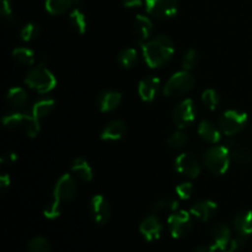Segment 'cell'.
<instances>
[{"instance_id":"9c48e42d","label":"cell","mask_w":252,"mask_h":252,"mask_svg":"<svg viewBox=\"0 0 252 252\" xmlns=\"http://www.w3.org/2000/svg\"><path fill=\"white\" fill-rule=\"evenodd\" d=\"M147 11L159 20L171 19L179 11V0H144Z\"/></svg>"},{"instance_id":"ee69618b","label":"cell","mask_w":252,"mask_h":252,"mask_svg":"<svg viewBox=\"0 0 252 252\" xmlns=\"http://www.w3.org/2000/svg\"><path fill=\"white\" fill-rule=\"evenodd\" d=\"M219 252H230V251H228V250H219Z\"/></svg>"},{"instance_id":"1f68e13d","label":"cell","mask_w":252,"mask_h":252,"mask_svg":"<svg viewBox=\"0 0 252 252\" xmlns=\"http://www.w3.org/2000/svg\"><path fill=\"white\" fill-rule=\"evenodd\" d=\"M189 134H187L186 132H184L182 129H180L170 135V138L167 139V145H169V148H171V149L174 150L182 149V148L189 143Z\"/></svg>"},{"instance_id":"d6a6232c","label":"cell","mask_w":252,"mask_h":252,"mask_svg":"<svg viewBox=\"0 0 252 252\" xmlns=\"http://www.w3.org/2000/svg\"><path fill=\"white\" fill-rule=\"evenodd\" d=\"M39 34H41V27L36 22H29L20 31V37L25 42L33 41L37 37H39Z\"/></svg>"},{"instance_id":"30bf717a","label":"cell","mask_w":252,"mask_h":252,"mask_svg":"<svg viewBox=\"0 0 252 252\" xmlns=\"http://www.w3.org/2000/svg\"><path fill=\"white\" fill-rule=\"evenodd\" d=\"M175 169L189 179H196L201 174V162L193 153H182L175 160Z\"/></svg>"},{"instance_id":"603a6c76","label":"cell","mask_w":252,"mask_h":252,"mask_svg":"<svg viewBox=\"0 0 252 252\" xmlns=\"http://www.w3.org/2000/svg\"><path fill=\"white\" fill-rule=\"evenodd\" d=\"M71 172L75 179L80 180L81 182H90L94 179V171L90 164L84 158H76L71 162Z\"/></svg>"},{"instance_id":"74e56055","label":"cell","mask_w":252,"mask_h":252,"mask_svg":"<svg viewBox=\"0 0 252 252\" xmlns=\"http://www.w3.org/2000/svg\"><path fill=\"white\" fill-rule=\"evenodd\" d=\"M245 244H246V238L239 235L238 238L231 239L230 244H229V246L226 250L230 251V252H239V251L243 250L244 246H245Z\"/></svg>"},{"instance_id":"7bdbcfd3","label":"cell","mask_w":252,"mask_h":252,"mask_svg":"<svg viewBox=\"0 0 252 252\" xmlns=\"http://www.w3.org/2000/svg\"><path fill=\"white\" fill-rule=\"evenodd\" d=\"M143 1L144 0H122V4L125 5L126 7H137V6H140V5L143 4Z\"/></svg>"},{"instance_id":"8d00e7d4","label":"cell","mask_w":252,"mask_h":252,"mask_svg":"<svg viewBox=\"0 0 252 252\" xmlns=\"http://www.w3.org/2000/svg\"><path fill=\"white\" fill-rule=\"evenodd\" d=\"M193 185L191 182H184L176 187V194L181 199H189L193 193Z\"/></svg>"},{"instance_id":"9a60e30c","label":"cell","mask_w":252,"mask_h":252,"mask_svg":"<svg viewBox=\"0 0 252 252\" xmlns=\"http://www.w3.org/2000/svg\"><path fill=\"white\" fill-rule=\"evenodd\" d=\"M217 209H218V206L216 202L211 201V199H201L192 204L189 213L201 221H208L213 218Z\"/></svg>"},{"instance_id":"52a82bcc","label":"cell","mask_w":252,"mask_h":252,"mask_svg":"<svg viewBox=\"0 0 252 252\" xmlns=\"http://www.w3.org/2000/svg\"><path fill=\"white\" fill-rule=\"evenodd\" d=\"M192 214L186 211H176L167 219L169 231L174 239H182L192 230Z\"/></svg>"},{"instance_id":"e0dca14e","label":"cell","mask_w":252,"mask_h":252,"mask_svg":"<svg viewBox=\"0 0 252 252\" xmlns=\"http://www.w3.org/2000/svg\"><path fill=\"white\" fill-rule=\"evenodd\" d=\"M133 30H134V34L137 37L138 43H145L147 41H149L150 36H152V20L145 16V15H137L134 19V24H133Z\"/></svg>"},{"instance_id":"7402d4cb","label":"cell","mask_w":252,"mask_h":252,"mask_svg":"<svg viewBox=\"0 0 252 252\" xmlns=\"http://www.w3.org/2000/svg\"><path fill=\"white\" fill-rule=\"evenodd\" d=\"M198 134L204 142L217 144L221 139V130L219 127L217 128L214 123L211 121H202L198 126Z\"/></svg>"},{"instance_id":"3957f363","label":"cell","mask_w":252,"mask_h":252,"mask_svg":"<svg viewBox=\"0 0 252 252\" xmlns=\"http://www.w3.org/2000/svg\"><path fill=\"white\" fill-rule=\"evenodd\" d=\"M230 153L226 145H216L206 150L203 164L206 169L214 176H223L230 166Z\"/></svg>"},{"instance_id":"60d3db41","label":"cell","mask_w":252,"mask_h":252,"mask_svg":"<svg viewBox=\"0 0 252 252\" xmlns=\"http://www.w3.org/2000/svg\"><path fill=\"white\" fill-rule=\"evenodd\" d=\"M10 184H11V180H10L9 175L2 174L1 176H0V191H1V193H4V192L9 189Z\"/></svg>"},{"instance_id":"4316f807","label":"cell","mask_w":252,"mask_h":252,"mask_svg":"<svg viewBox=\"0 0 252 252\" xmlns=\"http://www.w3.org/2000/svg\"><path fill=\"white\" fill-rule=\"evenodd\" d=\"M12 58L16 63L22 65H33L36 62V54L32 49L26 47H17L12 51Z\"/></svg>"},{"instance_id":"8fae6325","label":"cell","mask_w":252,"mask_h":252,"mask_svg":"<svg viewBox=\"0 0 252 252\" xmlns=\"http://www.w3.org/2000/svg\"><path fill=\"white\" fill-rule=\"evenodd\" d=\"M76 193H78V185H76L74 176L64 174L57 181L53 191V197L63 203V202H69L75 198Z\"/></svg>"},{"instance_id":"f35d334b","label":"cell","mask_w":252,"mask_h":252,"mask_svg":"<svg viewBox=\"0 0 252 252\" xmlns=\"http://www.w3.org/2000/svg\"><path fill=\"white\" fill-rule=\"evenodd\" d=\"M1 15L6 20L12 19L11 0H1Z\"/></svg>"},{"instance_id":"ab89813d","label":"cell","mask_w":252,"mask_h":252,"mask_svg":"<svg viewBox=\"0 0 252 252\" xmlns=\"http://www.w3.org/2000/svg\"><path fill=\"white\" fill-rule=\"evenodd\" d=\"M16 160H17L16 154L12 152L5 153V154H2L1 158H0V162H1L2 165H10L12 164V162L16 161Z\"/></svg>"},{"instance_id":"6da1fadb","label":"cell","mask_w":252,"mask_h":252,"mask_svg":"<svg viewBox=\"0 0 252 252\" xmlns=\"http://www.w3.org/2000/svg\"><path fill=\"white\" fill-rule=\"evenodd\" d=\"M143 57L148 66L155 69L166 65L175 54V44L169 36L159 34L142 44Z\"/></svg>"},{"instance_id":"836d02e7","label":"cell","mask_w":252,"mask_h":252,"mask_svg":"<svg viewBox=\"0 0 252 252\" xmlns=\"http://www.w3.org/2000/svg\"><path fill=\"white\" fill-rule=\"evenodd\" d=\"M27 252H51V246H49L47 239L42 238V236H36L29 241Z\"/></svg>"},{"instance_id":"d4e9b609","label":"cell","mask_w":252,"mask_h":252,"mask_svg":"<svg viewBox=\"0 0 252 252\" xmlns=\"http://www.w3.org/2000/svg\"><path fill=\"white\" fill-rule=\"evenodd\" d=\"M56 102L52 98H44V100H39L32 106V115L36 118L37 121L41 122L43 118H46L47 116H49V113L53 111Z\"/></svg>"},{"instance_id":"83f0119b","label":"cell","mask_w":252,"mask_h":252,"mask_svg":"<svg viewBox=\"0 0 252 252\" xmlns=\"http://www.w3.org/2000/svg\"><path fill=\"white\" fill-rule=\"evenodd\" d=\"M74 5V0H46V10L52 15H61Z\"/></svg>"},{"instance_id":"cb8c5ba5","label":"cell","mask_w":252,"mask_h":252,"mask_svg":"<svg viewBox=\"0 0 252 252\" xmlns=\"http://www.w3.org/2000/svg\"><path fill=\"white\" fill-rule=\"evenodd\" d=\"M27 100V93L25 91V89L20 88V86H15V88H11L9 91H7L6 95V102L12 110L20 111L26 106Z\"/></svg>"},{"instance_id":"7a4b0ae2","label":"cell","mask_w":252,"mask_h":252,"mask_svg":"<svg viewBox=\"0 0 252 252\" xmlns=\"http://www.w3.org/2000/svg\"><path fill=\"white\" fill-rule=\"evenodd\" d=\"M25 84L37 93L47 94L56 88L57 79L46 64L39 63L38 65L30 69L25 78Z\"/></svg>"},{"instance_id":"f546056e","label":"cell","mask_w":252,"mask_h":252,"mask_svg":"<svg viewBox=\"0 0 252 252\" xmlns=\"http://www.w3.org/2000/svg\"><path fill=\"white\" fill-rule=\"evenodd\" d=\"M179 208V201L174 197H165L160 201L155 202L153 204V213H159V212H176Z\"/></svg>"},{"instance_id":"8992f818","label":"cell","mask_w":252,"mask_h":252,"mask_svg":"<svg viewBox=\"0 0 252 252\" xmlns=\"http://www.w3.org/2000/svg\"><path fill=\"white\" fill-rule=\"evenodd\" d=\"M248 123V115L236 110H228L219 117L218 127L225 135H235L245 128Z\"/></svg>"},{"instance_id":"b9f144b4","label":"cell","mask_w":252,"mask_h":252,"mask_svg":"<svg viewBox=\"0 0 252 252\" xmlns=\"http://www.w3.org/2000/svg\"><path fill=\"white\" fill-rule=\"evenodd\" d=\"M218 249L216 248V245L214 244H212V245H201L198 246V248H196L193 250V252H216Z\"/></svg>"},{"instance_id":"7c38bea8","label":"cell","mask_w":252,"mask_h":252,"mask_svg":"<svg viewBox=\"0 0 252 252\" xmlns=\"http://www.w3.org/2000/svg\"><path fill=\"white\" fill-rule=\"evenodd\" d=\"M90 213L96 224L105 225L111 218L110 202L102 194H96V196L91 198Z\"/></svg>"},{"instance_id":"5b68a950","label":"cell","mask_w":252,"mask_h":252,"mask_svg":"<svg viewBox=\"0 0 252 252\" xmlns=\"http://www.w3.org/2000/svg\"><path fill=\"white\" fill-rule=\"evenodd\" d=\"M194 76L189 70H181L175 73L162 89V94L169 97H180L189 94L194 88Z\"/></svg>"},{"instance_id":"2e32d148","label":"cell","mask_w":252,"mask_h":252,"mask_svg":"<svg viewBox=\"0 0 252 252\" xmlns=\"http://www.w3.org/2000/svg\"><path fill=\"white\" fill-rule=\"evenodd\" d=\"M226 148H228L229 153H230L231 161L236 162V164L245 166L252 162V153L248 147H245L241 143L235 142V140H229L226 143Z\"/></svg>"},{"instance_id":"d6986e66","label":"cell","mask_w":252,"mask_h":252,"mask_svg":"<svg viewBox=\"0 0 252 252\" xmlns=\"http://www.w3.org/2000/svg\"><path fill=\"white\" fill-rule=\"evenodd\" d=\"M122 102V94L116 90H106L98 96L97 106L101 112H112Z\"/></svg>"},{"instance_id":"4dcf8cb0","label":"cell","mask_w":252,"mask_h":252,"mask_svg":"<svg viewBox=\"0 0 252 252\" xmlns=\"http://www.w3.org/2000/svg\"><path fill=\"white\" fill-rule=\"evenodd\" d=\"M202 102L206 106V108L211 111H216L218 108L219 103H220V97H219V94L217 93L213 89H207L202 93Z\"/></svg>"},{"instance_id":"4fadbf2b","label":"cell","mask_w":252,"mask_h":252,"mask_svg":"<svg viewBox=\"0 0 252 252\" xmlns=\"http://www.w3.org/2000/svg\"><path fill=\"white\" fill-rule=\"evenodd\" d=\"M162 230H164V225L155 214H150L147 218H144V220L139 225L140 234L147 241L159 240Z\"/></svg>"},{"instance_id":"ba28073f","label":"cell","mask_w":252,"mask_h":252,"mask_svg":"<svg viewBox=\"0 0 252 252\" xmlns=\"http://www.w3.org/2000/svg\"><path fill=\"white\" fill-rule=\"evenodd\" d=\"M197 110L193 100L185 98L172 111V121L179 129L189 127L196 120Z\"/></svg>"},{"instance_id":"277c9868","label":"cell","mask_w":252,"mask_h":252,"mask_svg":"<svg viewBox=\"0 0 252 252\" xmlns=\"http://www.w3.org/2000/svg\"><path fill=\"white\" fill-rule=\"evenodd\" d=\"M2 125L9 129L24 130L31 138L36 137L41 130L39 121H37L32 113L30 115V113H22L19 111L5 115L2 117Z\"/></svg>"},{"instance_id":"484cf974","label":"cell","mask_w":252,"mask_h":252,"mask_svg":"<svg viewBox=\"0 0 252 252\" xmlns=\"http://www.w3.org/2000/svg\"><path fill=\"white\" fill-rule=\"evenodd\" d=\"M69 21H70L71 29L76 33L84 34L86 32V30H88V20H86L85 14L79 7H75V9L71 10Z\"/></svg>"},{"instance_id":"f1b7e54d","label":"cell","mask_w":252,"mask_h":252,"mask_svg":"<svg viewBox=\"0 0 252 252\" xmlns=\"http://www.w3.org/2000/svg\"><path fill=\"white\" fill-rule=\"evenodd\" d=\"M118 63L126 69H130L138 63V53L134 48H125L118 53Z\"/></svg>"},{"instance_id":"ffe728a7","label":"cell","mask_w":252,"mask_h":252,"mask_svg":"<svg viewBox=\"0 0 252 252\" xmlns=\"http://www.w3.org/2000/svg\"><path fill=\"white\" fill-rule=\"evenodd\" d=\"M127 132V125L122 120H113L106 125L101 133V139L106 142H115L121 139Z\"/></svg>"},{"instance_id":"ac0fdd59","label":"cell","mask_w":252,"mask_h":252,"mask_svg":"<svg viewBox=\"0 0 252 252\" xmlns=\"http://www.w3.org/2000/svg\"><path fill=\"white\" fill-rule=\"evenodd\" d=\"M212 239L218 250H226L231 241V230L225 223H217L212 228Z\"/></svg>"},{"instance_id":"d590c367","label":"cell","mask_w":252,"mask_h":252,"mask_svg":"<svg viewBox=\"0 0 252 252\" xmlns=\"http://www.w3.org/2000/svg\"><path fill=\"white\" fill-rule=\"evenodd\" d=\"M198 52L194 48H189V51L185 53L184 59H182V68H184V70L191 71L192 69L198 64Z\"/></svg>"},{"instance_id":"44dd1931","label":"cell","mask_w":252,"mask_h":252,"mask_svg":"<svg viewBox=\"0 0 252 252\" xmlns=\"http://www.w3.org/2000/svg\"><path fill=\"white\" fill-rule=\"evenodd\" d=\"M234 228L239 235L249 238L252 235V211H241L234 218Z\"/></svg>"},{"instance_id":"5bb4252c","label":"cell","mask_w":252,"mask_h":252,"mask_svg":"<svg viewBox=\"0 0 252 252\" xmlns=\"http://www.w3.org/2000/svg\"><path fill=\"white\" fill-rule=\"evenodd\" d=\"M160 89V79H158L157 76L149 75L143 78L139 81V85H138V93H139L140 98L145 102H152L154 101V98L157 97V95L159 94Z\"/></svg>"},{"instance_id":"e575fe53","label":"cell","mask_w":252,"mask_h":252,"mask_svg":"<svg viewBox=\"0 0 252 252\" xmlns=\"http://www.w3.org/2000/svg\"><path fill=\"white\" fill-rule=\"evenodd\" d=\"M62 213V202L58 201L53 197L52 201L49 203H47V206L44 207L43 214L47 219H51V220H54V219L58 218Z\"/></svg>"}]
</instances>
